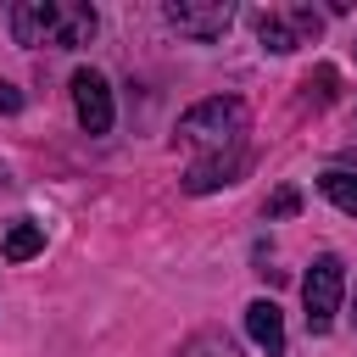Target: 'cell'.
Instances as JSON below:
<instances>
[{
  "mask_svg": "<svg viewBox=\"0 0 357 357\" xmlns=\"http://www.w3.org/2000/svg\"><path fill=\"white\" fill-rule=\"evenodd\" d=\"M11 39L17 45H61V50H78V45L95 39V6L17 0L11 6Z\"/></svg>",
  "mask_w": 357,
  "mask_h": 357,
  "instance_id": "6da1fadb",
  "label": "cell"
},
{
  "mask_svg": "<svg viewBox=\"0 0 357 357\" xmlns=\"http://www.w3.org/2000/svg\"><path fill=\"white\" fill-rule=\"evenodd\" d=\"M245 100L234 95H212V100H195L184 117H178V139L195 145L201 156H223V151H240L245 145Z\"/></svg>",
  "mask_w": 357,
  "mask_h": 357,
  "instance_id": "7a4b0ae2",
  "label": "cell"
},
{
  "mask_svg": "<svg viewBox=\"0 0 357 357\" xmlns=\"http://www.w3.org/2000/svg\"><path fill=\"white\" fill-rule=\"evenodd\" d=\"M340 296H346V262L340 257H318L307 268V279H301V307H307V329L312 335H329L335 329Z\"/></svg>",
  "mask_w": 357,
  "mask_h": 357,
  "instance_id": "3957f363",
  "label": "cell"
},
{
  "mask_svg": "<svg viewBox=\"0 0 357 357\" xmlns=\"http://www.w3.org/2000/svg\"><path fill=\"white\" fill-rule=\"evenodd\" d=\"M167 22L184 33V39H223L229 22H234V6L229 0H167Z\"/></svg>",
  "mask_w": 357,
  "mask_h": 357,
  "instance_id": "277c9868",
  "label": "cell"
},
{
  "mask_svg": "<svg viewBox=\"0 0 357 357\" xmlns=\"http://www.w3.org/2000/svg\"><path fill=\"white\" fill-rule=\"evenodd\" d=\"M73 112L84 123V134H106L112 128V89L95 67H78L73 73Z\"/></svg>",
  "mask_w": 357,
  "mask_h": 357,
  "instance_id": "5b68a950",
  "label": "cell"
},
{
  "mask_svg": "<svg viewBox=\"0 0 357 357\" xmlns=\"http://www.w3.org/2000/svg\"><path fill=\"white\" fill-rule=\"evenodd\" d=\"M245 145L240 151H223V156H201V162H190L184 167V190L190 195H212V190H223V184H234L240 173H245Z\"/></svg>",
  "mask_w": 357,
  "mask_h": 357,
  "instance_id": "8992f818",
  "label": "cell"
},
{
  "mask_svg": "<svg viewBox=\"0 0 357 357\" xmlns=\"http://www.w3.org/2000/svg\"><path fill=\"white\" fill-rule=\"evenodd\" d=\"M245 335H251L268 357H284V318H279L273 301H251V307H245Z\"/></svg>",
  "mask_w": 357,
  "mask_h": 357,
  "instance_id": "52a82bcc",
  "label": "cell"
},
{
  "mask_svg": "<svg viewBox=\"0 0 357 357\" xmlns=\"http://www.w3.org/2000/svg\"><path fill=\"white\" fill-rule=\"evenodd\" d=\"M257 39H262L273 56H290V50L301 45V33L290 28V17H284V11H257Z\"/></svg>",
  "mask_w": 357,
  "mask_h": 357,
  "instance_id": "ba28073f",
  "label": "cell"
},
{
  "mask_svg": "<svg viewBox=\"0 0 357 357\" xmlns=\"http://www.w3.org/2000/svg\"><path fill=\"white\" fill-rule=\"evenodd\" d=\"M0 251H6V262H28V257L45 251V229L28 223V218H17V223L6 229V240H0Z\"/></svg>",
  "mask_w": 357,
  "mask_h": 357,
  "instance_id": "9c48e42d",
  "label": "cell"
},
{
  "mask_svg": "<svg viewBox=\"0 0 357 357\" xmlns=\"http://www.w3.org/2000/svg\"><path fill=\"white\" fill-rule=\"evenodd\" d=\"M318 190L346 212V218H357V173H340V167H329V173H318Z\"/></svg>",
  "mask_w": 357,
  "mask_h": 357,
  "instance_id": "30bf717a",
  "label": "cell"
},
{
  "mask_svg": "<svg viewBox=\"0 0 357 357\" xmlns=\"http://www.w3.org/2000/svg\"><path fill=\"white\" fill-rule=\"evenodd\" d=\"M178 357H240V346H234L223 329H201V335H190V340L178 346Z\"/></svg>",
  "mask_w": 357,
  "mask_h": 357,
  "instance_id": "8fae6325",
  "label": "cell"
},
{
  "mask_svg": "<svg viewBox=\"0 0 357 357\" xmlns=\"http://www.w3.org/2000/svg\"><path fill=\"white\" fill-rule=\"evenodd\" d=\"M335 84H340V73H335L329 61H318V67L301 78V100H307V106H329V100H335Z\"/></svg>",
  "mask_w": 357,
  "mask_h": 357,
  "instance_id": "7c38bea8",
  "label": "cell"
},
{
  "mask_svg": "<svg viewBox=\"0 0 357 357\" xmlns=\"http://www.w3.org/2000/svg\"><path fill=\"white\" fill-rule=\"evenodd\" d=\"M262 212H268V218H296V212H301V190H296V184H279Z\"/></svg>",
  "mask_w": 357,
  "mask_h": 357,
  "instance_id": "4fadbf2b",
  "label": "cell"
},
{
  "mask_svg": "<svg viewBox=\"0 0 357 357\" xmlns=\"http://www.w3.org/2000/svg\"><path fill=\"white\" fill-rule=\"evenodd\" d=\"M0 112H6V117H11V112H22V95H17L11 84H0Z\"/></svg>",
  "mask_w": 357,
  "mask_h": 357,
  "instance_id": "5bb4252c",
  "label": "cell"
}]
</instances>
